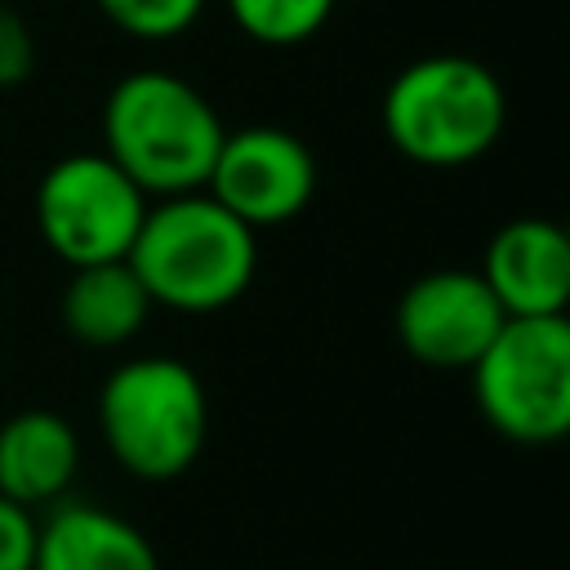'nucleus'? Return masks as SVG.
Returning <instances> with one entry per match:
<instances>
[{"instance_id": "nucleus-1", "label": "nucleus", "mask_w": 570, "mask_h": 570, "mask_svg": "<svg viewBox=\"0 0 570 570\" xmlns=\"http://www.w3.org/2000/svg\"><path fill=\"white\" fill-rule=\"evenodd\" d=\"M125 258L151 303L200 316L236 303L249 289L258 267V240L254 227H245L200 187L147 205Z\"/></svg>"}, {"instance_id": "nucleus-2", "label": "nucleus", "mask_w": 570, "mask_h": 570, "mask_svg": "<svg viewBox=\"0 0 570 570\" xmlns=\"http://www.w3.org/2000/svg\"><path fill=\"white\" fill-rule=\"evenodd\" d=\"M223 134L227 129L209 98L169 71H129L102 102V151L134 178L142 196L200 191Z\"/></svg>"}, {"instance_id": "nucleus-3", "label": "nucleus", "mask_w": 570, "mask_h": 570, "mask_svg": "<svg viewBox=\"0 0 570 570\" xmlns=\"http://www.w3.org/2000/svg\"><path fill=\"white\" fill-rule=\"evenodd\" d=\"M508 120L499 76L463 53H428L405 62L383 94L387 142L428 169L481 160Z\"/></svg>"}, {"instance_id": "nucleus-4", "label": "nucleus", "mask_w": 570, "mask_h": 570, "mask_svg": "<svg viewBox=\"0 0 570 570\" xmlns=\"http://www.w3.org/2000/svg\"><path fill=\"white\" fill-rule=\"evenodd\" d=\"M98 428L129 476L174 481L205 450L209 401L191 365L174 356H134L102 379Z\"/></svg>"}, {"instance_id": "nucleus-5", "label": "nucleus", "mask_w": 570, "mask_h": 570, "mask_svg": "<svg viewBox=\"0 0 570 570\" xmlns=\"http://www.w3.org/2000/svg\"><path fill=\"white\" fill-rule=\"evenodd\" d=\"M481 419L517 445H552L570 428V321L508 316L472 365Z\"/></svg>"}, {"instance_id": "nucleus-6", "label": "nucleus", "mask_w": 570, "mask_h": 570, "mask_svg": "<svg viewBox=\"0 0 570 570\" xmlns=\"http://www.w3.org/2000/svg\"><path fill=\"white\" fill-rule=\"evenodd\" d=\"M142 214L147 196L107 151L62 156L36 187V227L67 267L125 258Z\"/></svg>"}, {"instance_id": "nucleus-7", "label": "nucleus", "mask_w": 570, "mask_h": 570, "mask_svg": "<svg viewBox=\"0 0 570 570\" xmlns=\"http://www.w3.org/2000/svg\"><path fill=\"white\" fill-rule=\"evenodd\" d=\"M205 187L245 227H281L307 209L316 191V160L298 134L276 125H249L223 134Z\"/></svg>"}, {"instance_id": "nucleus-8", "label": "nucleus", "mask_w": 570, "mask_h": 570, "mask_svg": "<svg viewBox=\"0 0 570 570\" xmlns=\"http://www.w3.org/2000/svg\"><path fill=\"white\" fill-rule=\"evenodd\" d=\"M503 307L481 281V272L441 267L405 285L396 298V338L401 347L432 370H472L476 356L503 325Z\"/></svg>"}, {"instance_id": "nucleus-9", "label": "nucleus", "mask_w": 570, "mask_h": 570, "mask_svg": "<svg viewBox=\"0 0 570 570\" xmlns=\"http://www.w3.org/2000/svg\"><path fill=\"white\" fill-rule=\"evenodd\" d=\"M481 281L503 316H566L570 303V240L548 218L503 223L481 258Z\"/></svg>"}, {"instance_id": "nucleus-10", "label": "nucleus", "mask_w": 570, "mask_h": 570, "mask_svg": "<svg viewBox=\"0 0 570 570\" xmlns=\"http://www.w3.org/2000/svg\"><path fill=\"white\" fill-rule=\"evenodd\" d=\"M31 570H160V557L120 512L62 499L45 521H36Z\"/></svg>"}, {"instance_id": "nucleus-11", "label": "nucleus", "mask_w": 570, "mask_h": 570, "mask_svg": "<svg viewBox=\"0 0 570 570\" xmlns=\"http://www.w3.org/2000/svg\"><path fill=\"white\" fill-rule=\"evenodd\" d=\"M80 472V436L53 410H18L0 423V494L27 512L67 499Z\"/></svg>"}, {"instance_id": "nucleus-12", "label": "nucleus", "mask_w": 570, "mask_h": 570, "mask_svg": "<svg viewBox=\"0 0 570 570\" xmlns=\"http://www.w3.org/2000/svg\"><path fill=\"white\" fill-rule=\"evenodd\" d=\"M151 294L142 289L129 258L71 267L62 289V325L85 347H125L151 316Z\"/></svg>"}, {"instance_id": "nucleus-13", "label": "nucleus", "mask_w": 570, "mask_h": 570, "mask_svg": "<svg viewBox=\"0 0 570 570\" xmlns=\"http://www.w3.org/2000/svg\"><path fill=\"white\" fill-rule=\"evenodd\" d=\"M227 13L249 40L289 49L312 40L330 22L334 0H227Z\"/></svg>"}, {"instance_id": "nucleus-14", "label": "nucleus", "mask_w": 570, "mask_h": 570, "mask_svg": "<svg viewBox=\"0 0 570 570\" xmlns=\"http://www.w3.org/2000/svg\"><path fill=\"white\" fill-rule=\"evenodd\" d=\"M94 4L111 27H120L134 40H174L205 9V0H94Z\"/></svg>"}, {"instance_id": "nucleus-15", "label": "nucleus", "mask_w": 570, "mask_h": 570, "mask_svg": "<svg viewBox=\"0 0 570 570\" xmlns=\"http://www.w3.org/2000/svg\"><path fill=\"white\" fill-rule=\"evenodd\" d=\"M36 67V40L13 4H0V89H13Z\"/></svg>"}, {"instance_id": "nucleus-16", "label": "nucleus", "mask_w": 570, "mask_h": 570, "mask_svg": "<svg viewBox=\"0 0 570 570\" xmlns=\"http://www.w3.org/2000/svg\"><path fill=\"white\" fill-rule=\"evenodd\" d=\"M36 561V517L0 494V570H31Z\"/></svg>"}]
</instances>
